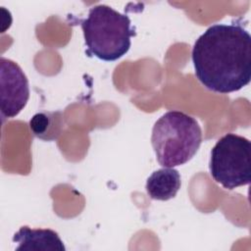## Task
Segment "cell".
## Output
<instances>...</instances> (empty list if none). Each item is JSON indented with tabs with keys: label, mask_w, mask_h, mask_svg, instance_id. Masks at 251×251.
<instances>
[{
	"label": "cell",
	"mask_w": 251,
	"mask_h": 251,
	"mask_svg": "<svg viewBox=\"0 0 251 251\" xmlns=\"http://www.w3.org/2000/svg\"><path fill=\"white\" fill-rule=\"evenodd\" d=\"M86 54L100 60L113 62L126 55L135 35L131 21L108 5L89 9L86 19L80 21Z\"/></svg>",
	"instance_id": "obj_2"
},
{
	"label": "cell",
	"mask_w": 251,
	"mask_h": 251,
	"mask_svg": "<svg viewBox=\"0 0 251 251\" xmlns=\"http://www.w3.org/2000/svg\"><path fill=\"white\" fill-rule=\"evenodd\" d=\"M16 251H65L66 247L59 234L50 228L22 226L13 236Z\"/></svg>",
	"instance_id": "obj_6"
},
{
	"label": "cell",
	"mask_w": 251,
	"mask_h": 251,
	"mask_svg": "<svg viewBox=\"0 0 251 251\" xmlns=\"http://www.w3.org/2000/svg\"><path fill=\"white\" fill-rule=\"evenodd\" d=\"M1 117L12 119L25 107L29 98L28 79L22 68L10 59L0 58Z\"/></svg>",
	"instance_id": "obj_5"
},
{
	"label": "cell",
	"mask_w": 251,
	"mask_h": 251,
	"mask_svg": "<svg viewBox=\"0 0 251 251\" xmlns=\"http://www.w3.org/2000/svg\"><path fill=\"white\" fill-rule=\"evenodd\" d=\"M60 113L40 112L36 113L29 121V128L31 132L38 138L43 140H52L60 134L62 124Z\"/></svg>",
	"instance_id": "obj_8"
},
{
	"label": "cell",
	"mask_w": 251,
	"mask_h": 251,
	"mask_svg": "<svg viewBox=\"0 0 251 251\" xmlns=\"http://www.w3.org/2000/svg\"><path fill=\"white\" fill-rule=\"evenodd\" d=\"M209 170L214 180L232 190L251 181V143L235 133L222 136L211 150Z\"/></svg>",
	"instance_id": "obj_4"
},
{
	"label": "cell",
	"mask_w": 251,
	"mask_h": 251,
	"mask_svg": "<svg viewBox=\"0 0 251 251\" xmlns=\"http://www.w3.org/2000/svg\"><path fill=\"white\" fill-rule=\"evenodd\" d=\"M180 186L181 180L178 171L174 168L164 167L149 176L145 189L151 199L168 201L176 197Z\"/></svg>",
	"instance_id": "obj_7"
},
{
	"label": "cell",
	"mask_w": 251,
	"mask_h": 251,
	"mask_svg": "<svg viewBox=\"0 0 251 251\" xmlns=\"http://www.w3.org/2000/svg\"><path fill=\"white\" fill-rule=\"evenodd\" d=\"M191 59L195 76L207 89L238 91L251 79V36L241 24H215L196 39Z\"/></svg>",
	"instance_id": "obj_1"
},
{
	"label": "cell",
	"mask_w": 251,
	"mask_h": 251,
	"mask_svg": "<svg viewBox=\"0 0 251 251\" xmlns=\"http://www.w3.org/2000/svg\"><path fill=\"white\" fill-rule=\"evenodd\" d=\"M202 142L198 122L180 111H169L154 124L151 144L162 167L174 168L190 161Z\"/></svg>",
	"instance_id": "obj_3"
}]
</instances>
